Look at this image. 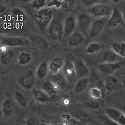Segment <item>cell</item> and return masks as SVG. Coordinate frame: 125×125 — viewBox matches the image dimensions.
<instances>
[{
  "label": "cell",
  "mask_w": 125,
  "mask_h": 125,
  "mask_svg": "<svg viewBox=\"0 0 125 125\" xmlns=\"http://www.w3.org/2000/svg\"><path fill=\"white\" fill-rule=\"evenodd\" d=\"M64 24L62 19L58 16L53 17L49 24L48 33L50 38L53 41L62 39L64 33Z\"/></svg>",
  "instance_id": "1"
},
{
  "label": "cell",
  "mask_w": 125,
  "mask_h": 125,
  "mask_svg": "<svg viewBox=\"0 0 125 125\" xmlns=\"http://www.w3.org/2000/svg\"><path fill=\"white\" fill-rule=\"evenodd\" d=\"M35 19L36 23L40 26H47L53 19V14L50 9L42 8L38 10L35 14Z\"/></svg>",
  "instance_id": "2"
},
{
  "label": "cell",
  "mask_w": 125,
  "mask_h": 125,
  "mask_svg": "<svg viewBox=\"0 0 125 125\" xmlns=\"http://www.w3.org/2000/svg\"><path fill=\"white\" fill-rule=\"evenodd\" d=\"M19 85L24 89H32L35 83V76L32 70H28L23 73L18 79Z\"/></svg>",
  "instance_id": "3"
},
{
  "label": "cell",
  "mask_w": 125,
  "mask_h": 125,
  "mask_svg": "<svg viewBox=\"0 0 125 125\" xmlns=\"http://www.w3.org/2000/svg\"><path fill=\"white\" fill-rule=\"evenodd\" d=\"M124 62H104L99 65L98 69L105 76H111L116 70L123 67Z\"/></svg>",
  "instance_id": "4"
},
{
  "label": "cell",
  "mask_w": 125,
  "mask_h": 125,
  "mask_svg": "<svg viewBox=\"0 0 125 125\" xmlns=\"http://www.w3.org/2000/svg\"><path fill=\"white\" fill-rule=\"evenodd\" d=\"M2 44L9 47H16V46L24 45L29 44V39L25 37H19V36H8V37L2 38L1 39Z\"/></svg>",
  "instance_id": "5"
},
{
  "label": "cell",
  "mask_w": 125,
  "mask_h": 125,
  "mask_svg": "<svg viewBox=\"0 0 125 125\" xmlns=\"http://www.w3.org/2000/svg\"><path fill=\"white\" fill-rule=\"evenodd\" d=\"M91 14L98 18L108 17L111 13V9L108 5L104 4H97L91 8Z\"/></svg>",
  "instance_id": "6"
},
{
  "label": "cell",
  "mask_w": 125,
  "mask_h": 125,
  "mask_svg": "<svg viewBox=\"0 0 125 125\" xmlns=\"http://www.w3.org/2000/svg\"><path fill=\"white\" fill-rule=\"evenodd\" d=\"M74 64V69H75L76 74L78 79L86 77L90 74V70L89 68L80 58H74L73 61Z\"/></svg>",
  "instance_id": "7"
},
{
  "label": "cell",
  "mask_w": 125,
  "mask_h": 125,
  "mask_svg": "<svg viewBox=\"0 0 125 125\" xmlns=\"http://www.w3.org/2000/svg\"><path fill=\"white\" fill-rule=\"evenodd\" d=\"M63 72L65 78L67 81L74 83L76 81L77 77L72 61L67 60L65 62L63 67Z\"/></svg>",
  "instance_id": "8"
},
{
  "label": "cell",
  "mask_w": 125,
  "mask_h": 125,
  "mask_svg": "<svg viewBox=\"0 0 125 125\" xmlns=\"http://www.w3.org/2000/svg\"><path fill=\"white\" fill-rule=\"evenodd\" d=\"M106 115L114 122L120 125L125 124V117L120 111L113 108H108L105 109Z\"/></svg>",
  "instance_id": "9"
},
{
  "label": "cell",
  "mask_w": 125,
  "mask_h": 125,
  "mask_svg": "<svg viewBox=\"0 0 125 125\" xmlns=\"http://www.w3.org/2000/svg\"><path fill=\"white\" fill-rule=\"evenodd\" d=\"M108 24L109 26L116 27L119 25H122L125 26L124 20L120 10L117 8H115L112 12L111 16L108 21Z\"/></svg>",
  "instance_id": "10"
},
{
  "label": "cell",
  "mask_w": 125,
  "mask_h": 125,
  "mask_svg": "<svg viewBox=\"0 0 125 125\" xmlns=\"http://www.w3.org/2000/svg\"><path fill=\"white\" fill-rule=\"evenodd\" d=\"M92 19L88 14L82 13L77 17V23L81 29L86 31L89 28L91 25Z\"/></svg>",
  "instance_id": "11"
},
{
  "label": "cell",
  "mask_w": 125,
  "mask_h": 125,
  "mask_svg": "<svg viewBox=\"0 0 125 125\" xmlns=\"http://www.w3.org/2000/svg\"><path fill=\"white\" fill-rule=\"evenodd\" d=\"M76 27V19L73 16L67 17L64 23V33L66 36H69L73 33Z\"/></svg>",
  "instance_id": "12"
},
{
  "label": "cell",
  "mask_w": 125,
  "mask_h": 125,
  "mask_svg": "<svg viewBox=\"0 0 125 125\" xmlns=\"http://www.w3.org/2000/svg\"><path fill=\"white\" fill-rule=\"evenodd\" d=\"M64 61L61 57H55L52 60L48 66V69L52 74H57L62 68L64 67Z\"/></svg>",
  "instance_id": "13"
},
{
  "label": "cell",
  "mask_w": 125,
  "mask_h": 125,
  "mask_svg": "<svg viewBox=\"0 0 125 125\" xmlns=\"http://www.w3.org/2000/svg\"><path fill=\"white\" fill-rule=\"evenodd\" d=\"M29 40L30 42L38 48L46 49L48 47V42L45 38L36 34L31 35L29 37Z\"/></svg>",
  "instance_id": "14"
},
{
  "label": "cell",
  "mask_w": 125,
  "mask_h": 125,
  "mask_svg": "<svg viewBox=\"0 0 125 125\" xmlns=\"http://www.w3.org/2000/svg\"><path fill=\"white\" fill-rule=\"evenodd\" d=\"M105 26V22L101 19L95 20L92 24L91 28L90 35L91 37H95L98 36L104 29Z\"/></svg>",
  "instance_id": "15"
},
{
  "label": "cell",
  "mask_w": 125,
  "mask_h": 125,
  "mask_svg": "<svg viewBox=\"0 0 125 125\" xmlns=\"http://www.w3.org/2000/svg\"><path fill=\"white\" fill-rule=\"evenodd\" d=\"M102 58L105 62H120L122 57L119 56L113 50H107L103 52Z\"/></svg>",
  "instance_id": "16"
},
{
  "label": "cell",
  "mask_w": 125,
  "mask_h": 125,
  "mask_svg": "<svg viewBox=\"0 0 125 125\" xmlns=\"http://www.w3.org/2000/svg\"><path fill=\"white\" fill-rule=\"evenodd\" d=\"M85 41V37L81 32L78 31L73 32L70 35L68 41V43L71 47H77L83 43Z\"/></svg>",
  "instance_id": "17"
},
{
  "label": "cell",
  "mask_w": 125,
  "mask_h": 125,
  "mask_svg": "<svg viewBox=\"0 0 125 125\" xmlns=\"http://www.w3.org/2000/svg\"><path fill=\"white\" fill-rule=\"evenodd\" d=\"M89 84V79L88 77H83L79 79L75 88H74V92L76 94H81L85 91L87 89Z\"/></svg>",
  "instance_id": "18"
},
{
  "label": "cell",
  "mask_w": 125,
  "mask_h": 125,
  "mask_svg": "<svg viewBox=\"0 0 125 125\" xmlns=\"http://www.w3.org/2000/svg\"><path fill=\"white\" fill-rule=\"evenodd\" d=\"M33 95L35 100L40 103H46L50 101L49 95L43 90L34 89L33 91Z\"/></svg>",
  "instance_id": "19"
},
{
  "label": "cell",
  "mask_w": 125,
  "mask_h": 125,
  "mask_svg": "<svg viewBox=\"0 0 125 125\" xmlns=\"http://www.w3.org/2000/svg\"><path fill=\"white\" fill-rule=\"evenodd\" d=\"M48 70V66L47 62H43L40 64L36 70V76L39 79H42L47 76Z\"/></svg>",
  "instance_id": "20"
},
{
  "label": "cell",
  "mask_w": 125,
  "mask_h": 125,
  "mask_svg": "<svg viewBox=\"0 0 125 125\" xmlns=\"http://www.w3.org/2000/svg\"><path fill=\"white\" fill-rule=\"evenodd\" d=\"M58 88L59 86L58 85H55L51 82H45L42 86V89L46 93L48 94L49 95L56 94Z\"/></svg>",
  "instance_id": "21"
},
{
  "label": "cell",
  "mask_w": 125,
  "mask_h": 125,
  "mask_svg": "<svg viewBox=\"0 0 125 125\" xmlns=\"http://www.w3.org/2000/svg\"><path fill=\"white\" fill-rule=\"evenodd\" d=\"M113 50L122 57L125 56V44L123 42H115L112 44Z\"/></svg>",
  "instance_id": "22"
},
{
  "label": "cell",
  "mask_w": 125,
  "mask_h": 125,
  "mask_svg": "<svg viewBox=\"0 0 125 125\" xmlns=\"http://www.w3.org/2000/svg\"><path fill=\"white\" fill-rule=\"evenodd\" d=\"M32 59V54L28 52H22L19 55L17 60L18 62L21 65H26L31 62Z\"/></svg>",
  "instance_id": "23"
},
{
  "label": "cell",
  "mask_w": 125,
  "mask_h": 125,
  "mask_svg": "<svg viewBox=\"0 0 125 125\" xmlns=\"http://www.w3.org/2000/svg\"><path fill=\"white\" fill-rule=\"evenodd\" d=\"M117 83V80L115 77L109 76H107L105 79V86L106 90L108 92H111L113 91Z\"/></svg>",
  "instance_id": "24"
},
{
  "label": "cell",
  "mask_w": 125,
  "mask_h": 125,
  "mask_svg": "<svg viewBox=\"0 0 125 125\" xmlns=\"http://www.w3.org/2000/svg\"><path fill=\"white\" fill-rule=\"evenodd\" d=\"M14 56L13 51L9 50L2 52L1 55V62L3 65H7L11 62Z\"/></svg>",
  "instance_id": "25"
},
{
  "label": "cell",
  "mask_w": 125,
  "mask_h": 125,
  "mask_svg": "<svg viewBox=\"0 0 125 125\" xmlns=\"http://www.w3.org/2000/svg\"><path fill=\"white\" fill-rule=\"evenodd\" d=\"M15 98L17 104L23 108H26L28 105V100L27 98L20 92L16 91L15 93Z\"/></svg>",
  "instance_id": "26"
},
{
  "label": "cell",
  "mask_w": 125,
  "mask_h": 125,
  "mask_svg": "<svg viewBox=\"0 0 125 125\" xmlns=\"http://www.w3.org/2000/svg\"><path fill=\"white\" fill-rule=\"evenodd\" d=\"M13 111L12 103L9 100H5L2 105V112L5 117H9Z\"/></svg>",
  "instance_id": "27"
},
{
  "label": "cell",
  "mask_w": 125,
  "mask_h": 125,
  "mask_svg": "<svg viewBox=\"0 0 125 125\" xmlns=\"http://www.w3.org/2000/svg\"><path fill=\"white\" fill-rule=\"evenodd\" d=\"M101 45L99 43L92 42L88 45L86 52L88 54H93L98 52L101 50Z\"/></svg>",
  "instance_id": "28"
},
{
  "label": "cell",
  "mask_w": 125,
  "mask_h": 125,
  "mask_svg": "<svg viewBox=\"0 0 125 125\" xmlns=\"http://www.w3.org/2000/svg\"><path fill=\"white\" fill-rule=\"evenodd\" d=\"M74 7V1H63L62 9L66 13H70L72 11Z\"/></svg>",
  "instance_id": "29"
},
{
  "label": "cell",
  "mask_w": 125,
  "mask_h": 125,
  "mask_svg": "<svg viewBox=\"0 0 125 125\" xmlns=\"http://www.w3.org/2000/svg\"><path fill=\"white\" fill-rule=\"evenodd\" d=\"M54 77H52V83H54L55 85H58V86H64L66 83H65V77L62 76V74H58V73L56 74H54Z\"/></svg>",
  "instance_id": "30"
},
{
  "label": "cell",
  "mask_w": 125,
  "mask_h": 125,
  "mask_svg": "<svg viewBox=\"0 0 125 125\" xmlns=\"http://www.w3.org/2000/svg\"><path fill=\"white\" fill-rule=\"evenodd\" d=\"M89 95L94 99H99L101 97L102 92L101 89L98 87H92L89 89Z\"/></svg>",
  "instance_id": "31"
},
{
  "label": "cell",
  "mask_w": 125,
  "mask_h": 125,
  "mask_svg": "<svg viewBox=\"0 0 125 125\" xmlns=\"http://www.w3.org/2000/svg\"><path fill=\"white\" fill-rule=\"evenodd\" d=\"M45 5V0H36V1H33L32 3V6L33 8L36 9H42V7Z\"/></svg>",
  "instance_id": "32"
},
{
  "label": "cell",
  "mask_w": 125,
  "mask_h": 125,
  "mask_svg": "<svg viewBox=\"0 0 125 125\" xmlns=\"http://www.w3.org/2000/svg\"><path fill=\"white\" fill-rule=\"evenodd\" d=\"M63 1H57V0H54L48 2V7H55V8H60L62 7Z\"/></svg>",
  "instance_id": "33"
},
{
  "label": "cell",
  "mask_w": 125,
  "mask_h": 125,
  "mask_svg": "<svg viewBox=\"0 0 125 125\" xmlns=\"http://www.w3.org/2000/svg\"><path fill=\"white\" fill-rule=\"evenodd\" d=\"M82 3L83 5H86V6H91L97 3V1H82Z\"/></svg>",
  "instance_id": "34"
},
{
  "label": "cell",
  "mask_w": 125,
  "mask_h": 125,
  "mask_svg": "<svg viewBox=\"0 0 125 125\" xmlns=\"http://www.w3.org/2000/svg\"><path fill=\"white\" fill-rule=\"evenodd\" d=\"M62 119H64L66 121H68V120H70V119H72L71 115H67V114H66V115H62Z\"/></svg>",
  "instance_id": "35"
}]
</instances>
